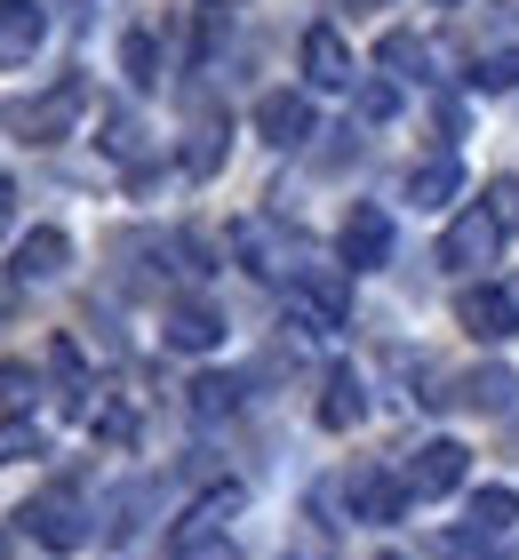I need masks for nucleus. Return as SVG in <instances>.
<instances>
[{"label": "nucleus", "mask_w": 519, "mask_h": 560, "mask_svg": "<svg viewBox=\"0 0 519 560\" xmlns=\"http://www.w3.org/2000/svg\"><path fill=\"white\" fill-rule=\"evenodd\" d=\"M240 376H192V417L200 424H216V417H232V409H240Z\"/></svg>", "instance_id": "19"}, {"label": "nucleus", "mask_w": 519, "mask_h": 560, "mask_svg": "<svg viewBox=\"0 0 519 560\" xmlns=\"http://www.w3.org/2000/svg\"><path fill=\"white\" fill-rule=\"evenodd\" d=\"M472 89H487V96H504V89H519V48H496V57H480V72H472Z\"/></svg>", "instance_id": "23"}, {"label": "nucleus", "mask_w": 519, "mask_h": 560, "mask_svg": "<svg viewBox=\"0 0 519 560\" xmlns=\"http://www.w3.org/2000/svg\"><path fill=\"white\" fill-rule=\"evenodd\" d=\"M0 560H9V537H0Z\"/></svg>", "instance_id": "32"}, {"label": "nucleus", "mask_w": 519, "mask_h": 560, "mask_svg": "<svg viewBox=\"0 0 519 560\" xmlns=\"http://www.w3.org/2000/svg\"><path fill=\"white\" fill-rule=\"evenodd\" d=\"M81 105H89V81H57L48 96H33V105L16 113V129H24V144H57L72 120H81Z\"/></svg>", "instance_id": "6"}, {"label": "nucleus", "mask_w": 519, "mask_h": 560, "mask_svg": "<svg viewBox=\"0 0 519 560\" xmlns=\"http://www.w3.org/2000/svg\"><path fill=\"white\" fill-rule=\"evenodd\" d=\"M40 40H48L40 0H0V65H33Z\"/></svg>", "instance_id": "11"}, {"label": "nucleus", "mask_w": 519, "mask_h": 560, "mask_svg": "<svg viewBox=\"0 0 519 560\" xmlns=\"http://www.w3.org/2000/svg\"><path fill=\"white\" fill-rule=\"evenodd\" d=\"M64 265H72V241L57 233V224H40V233L16 248V280H57Z\"/></svg>", "instance_id": "14"}, {"label": "nucleus", "mask_w": 519, "mask_h": 560, "mask_svg": "<svg viewBox=\"0 0 519 560\" xmlns=\"http://www.w3.org/2000/svg\"><path fill=\"white\" fill-rule=\"evenodd\" d=\"M496 248H504V224L487 217V200H480V209H463L448 233H439V265L448 272H480V265H496Z\"/></svg>", "instance_id": "4"}, {"label": "nucleus", "mask_w": 519, "mask_h": 560, "mask_svg": "<svg viewBox=\"0 0 519 560\" xmlns=\"http://www.w3.org/2000/svg\"><path fill=\"white\" fill-rule=\"evenodd\" d=\"M288 320L311 337H335L352 320V272L344 265H296L288 272Z\"/></svg>", "instance_id": "1"}, {"label": "nucleus", "mask_w": 519, "mask_h": 560, "mask_svg": "<svg viewBox=\"0 0 519 560\" xmlns=\"http://www.w3.org/2000/svg\"><path fill=\"white\" fill-rule=\"evenodd\" d=\"M48 369H57L64 409H81V400H89V376H81V352H72V337H57V345H48Z\"/></svg>", "instance_id": "21"}, {"label": "nucleus", "mask_w": 519, "mask_h": 560, "mask_svg": "<svg viewBox=\"0 0 519 560\" xmlns=\"http://www.w3.org/2000/svg\"><path fill=\"white\" fill-rule=\"evenodd\" d=\"M120 65H128V81H152V65H161V57H152V33H128L120 40Z\"/></svg>", "instance_id": "26"}, {"label": "nucleus", "mask_w": 519, "mask_h": 560, "mask_svg": "<svg viewBox=\"0 0 519 560\" xmlns=\"http://www.w3.org/2000/svg\"><path fill=\"white\" fill-rule=\"evenodd\" d=\"M432 9H456V0H432Z\"/></svg>", "instance_id": "31"}, {"label": "nucleus", "mask_w": 519, "mask_h": 560, "mask_svg": "<svg viewBox=\"0 0 519 560\" xmlns=\"http://www.w3.org/2000/svg\"><path fill=\"white\" fill-rule=\"evenodd\" d=\"M392 105H400V96L384 89V81H368V89H359V113H368V120H392Z\"/></svg>", "instance_id": "28"}, {"label": "nucleus", "mask_w": 519, "mask_h": 560, "mask_svg": "<svg viewBox=\"0 0 519 560\" xmlns=\"http://www.w3.org/2000/svg\"><path fill=\"white\" fill-rule=\"evenodd\" d=\"M16 521L33 528L48 552H81V545H89V513H81V497H72V489H40Z\"/></svg>", "instance_id": "3"}, {"label": "nucleus", "mask_w": 519, "mask_h": 560, "mask_svg": "<svg viewBox=\"0 0 519 560\" xmlns=\"http://www.w3.org/2000/svg\"><path fill=\"white\" fill-rule=\"evenodd\" d=\"M256 137L280 144V152L304 144L311 137V96L304 89H264V96H256Z\"/></svg>", "instance_id": "8"}, {"label": "nucleus", "mask_w": 519, "mask_h": 560, "mask_svg": "<svg viewBox=\"0 0 519 560\" xmlns=\"http://www.w3.org/2000/svg\"><path fill=\"white\" fill-rule=\"evenodd\" d=\"M359 393H368V385H359L352 369H328V385H320V424H328V432H352L359 409H368Z\"/></svg>", "instance_id": "15"}, {"label": "nucleus", "mask_w": 519, "mask_h": 560, "mask_svg": "<svg viewBox=\"0 0 519 560\" xmlns=\"http://www.w3.org/2000/svg\"><path fill=\"white\" fill-rule=\"evenodd\" d=\"M344 513H359V521H400V489H392V480H384V472H352L344 480Z\"/></svg>", "instance_id": "13"}, {"label": "nucleus", "mask_w": 519, "mask_h": 560, "mask_svg": "<svg viewBox=\"0 0 519 560\" xmlns=\"http://www.w3.org/2000/svg\"><path fill=\"white\" fill-rule=\"evenodd\" d=\"M232 504H240L232 489H224V497H200L192 513L168 528V560H240V545H232V528H224Z\"/></svg>", "instance_id": "2"}, {"label": "nucleus", "mask_w": 519, "mask_h": 560, "mask_svg": "<svg viewBox=\"0 0 519 560\" xmlns=\"http://www.w3.org/2000/svg\"><path fill=\"white\" fill-rule=\"evenodd\" d=\"M335 257H344V272H376V265H392V217H384L376 200H359V209L344 217V233H335Z\"/></svg>", "instance_id": "5"}, {"label": "nucleus", "mask_w": 519, "mask_h": 560, "mask_svg": "<svg viewBox=\"0 0 519 560\" xmlns=\"http://www.w3.org/2000/svg\"><path fill=\"white\" fill-rule=\"evenodd\" d=\"M9 224H16V185L0 176V233H9Z\"/></svg>", "instance_id": "30"}, {"label": "nucleus", "mask_w": 519, "mask_h": 560, "mask_svg": "<svg viewBox=\"0 0 519 560\" xmlns=\"http://www.w3.org/2000/svg\"><path fill=\"white\" fill-rule=\"evenodd\" d=\"M104 144L128 161V152H137V120H128V113H104Z\"/></svg>", "instance_id": "27"}, {"label": "nucleus", "mask_w": 519, "mask_h": 560, "mask_svg": "<svg viewBox=\"0 0 519 560\" xmlns=\"http://www.w3.org/2000/svg\"><path fill=\"white\" fill-rule=\"evenodd\" d=\"M511 369H496V361H487V369H472V376H463V385H456V400H463V409H487V417H496V409H511Z\"/></svg>", "instance_id": "16"}, {"label": "nucleus", "mask_w": 519, "mask_h": 560, "mask_svg": "<svg viewBox=\"0 0 519 560\" xmlns=\"http://www.w3.org/2000/svg\"><path fill=\"white\" fill-rule=\"evenodd\" d=\"M456 320L472 328V337L496 345V337H511V328H519V296L496 289V280H480V289H463V296H456Z\"/></svg>", "instance_id": "9"}, {"label": "nucleus", "mask_w": 519, "mask_h": 560, "mask_svg": "<svg viewBox=\"0 0 519 560\" xmlns=\"http://www.w3.org/2000/svg\"><path fill=\"white\" fill-rule=\"evenodd\" d=\"M456 185H463V168H456V161H424V168L408 176V200H415V209H448Z\"/></svg>", "instance_id": "17"}, {"label": "nucleus", "mask_w": 519, "mask_h": 560, "mask_svg": "<svg viewBox=\"0 0 519 560\" xmlns=\"http://www.w3.org/2000/svg\"><path fill=\"white\" fill-rule=\"evenodd\" d=\"M48 448V432L33 417H0V465H24V456H40Z\"/></svg>", "instance_id": "22"}, {"label": "nucleus", "mask_w": 519, "mask_h": 560, "mask_svg": "<svg viewBox=\"0 0 519 560\" xmlns=\"http://www.w3.org/2000/svg\"><path fill=\"white\" fill-rule=\"evenodd\" d=\"M511 521H519V497L511 489H480L472 497V537H504Z\"/></svg>", "instance_id": "20"}, {"label": "nucleus", "mask_w": 519, "mask_h": 560, "mask_svg": "<svg viewBox=\"0 0 519 560\" xmlns=\"http://www.w3.org/2000/svg\"><path fill=\"white\" fill-rule=\"evenodd\" d=\"M376 57L392 65L400 81H415V72H424V40H415V33H384V48H376Z\"/></svg>", "instance_id": "24"}, {"label": "nucleus", "mask_w": 519, "mask_h": 560, "mask_svg": "<svg viewBox=\"0 0 519 560\" xmlns=\"http://www.w3.org/2000/svg\"><path fill=\"white\" fill-rule=\"evenodd\" d=\"M304 72H311V89H352V81H359V72H352V48H344L335 24H311V33H304Z\"/></svg>", "instance_id": "10"}, {"label": "nucleus", "mask_w": 519, "mask_h": 560, "mask_svg": "<svg viewBox=\"0 0 519 560\" xmlns=\"http://www.w3.org/2000/svg\"><path fill=\"white\" fill-rule=\"evenodd\" d=\"M161 337H168L176 352H208V345L224 337V313H216V304H200V296H185V304H168Z\"/></svg>", "instance_id": "12"}, {"label": "nucleus", "mask_w": 519, "mask_h": 560, "mask_svg": "<svg viewBox=\"0 0 519 560\" xmlns=\"http://www.w3.org/2000/svg\"><path fill=\"white\" fill-rule=\"evenodd\" d=\"M487 217H496L504 233H519V176H496V185H487Z\"/></svg>", "instance_id": "25"}, {"label": "nucleus", "mask_w": 519, "mask_h": 560, "mask_svg": "<svg viewBox=\"0 0 519 560\" xmlns=\"http://www.w3.org/2000/svg\"><path fill=\"white\" fill-rule=\"evenodd\" d=\"M24 393H33V369L9 361V369H0V400H24Z\"/></svg>", "instance_id": "29"}, {"label": "nucleus", "mask_w": 519, "mask_h": 560, "mask_svg": "<svg viewBox=\"0 0 519 560\" xmlns=\"http://www.w3.org/2000/svg\"><path fill=\"white\" fill-rule=\"evenodd\" d=\"M463 465H472L463 441H424V448L408 456L400 489H408V497H448V489H463Z\"/></svg>", "instance_id": "7"}, {"label": "nucleus", "mask_w": 519, "mask_h": 560, "mask_svg": "<svg viewBox=\"0 0 519 560\" xmlns=\"http://www.w3.org/2000/svg\"><path fill=\"white\" fill-rule=\"evenodd\" d=\"M224 137H232V120H224V113H200V129H192V144H185V168H192V176H216Z\"/></svg>", "instance_id": "18"}]
</instances>
